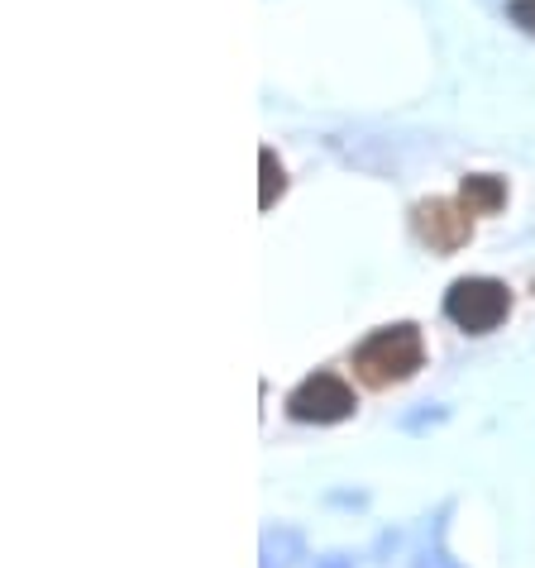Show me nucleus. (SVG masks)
<instances>
[{
    "label": "nucleus",
    "instance_id": "f257e3e1",
    "mask_svg": "<svg viewBox=\"0 0 535 568\" xmlns=\"http://www.w3.org/2000/svg\"><path fill=\"white\" fill-rule=\"evenodd\" d=\"M426 368V335L402 321V325H383L354 349V373L359 383L373 387V392H387V387H402Z\"/></svg>",
    "mask_w": 535,
    "mask_h": 568
},
{
    "label": "nucleus",
    "instance_id": "f03ea898",
    "mask_svg": "<svg viewBox=\"0 0 535 568\" xmlns=\"http://www.w3.org/2000/svg\"><path fill=\"white\" fill-rule=\"evenodd\" d=\"M445 315L464 335H493L512 315V292L497 277H460L445 292Z\"/></svg>",
    "mask_w": 535,
    "mask_h": 568
},
{
    "label": "nucleus",
    "instance_id": "7ed1b4c3",
    "mask_svg": "<svg viewBox=\"0 0 535 568\" xmlns=\"http://www.w3.org/2000/svg\"><path fill=\"white\" fill-rule=\"evenodd\" d=\"M287 416L306 425H335L344 416H354V387L335 373H316L287 397Z\"/></svg>",
    "mask_w": 535,
    "mask_h": 568
},
{
    "label": "nucleus",
    "instance_id": "20e7f679",
    "mask_svg": "<svg viewBox=\"0 0 535 568\" xmlns=\"http://www.w3.org/2000/svg\"><path fill=\"white\" fill-rule=\"evenodd\" d=\"M412 225H416V240L435 248V254H460V248L474 240V215H468L460 201H421V206L412 211Z\"/></svg>",
    "mask_w": 535,
    "mask_h": 568
},
{
    "label": "nucleus",
    "instance_id": "39448f33",
    "mask_svg": "<svg viewBox=\"0 0 535 568\" xmlns=\"http://www.w3.org/2000/svg\"><path fill=\"white\" fill-rule=\"evenodd\" d=\"M460 206L468 215H497L507 206V182L493 178V172H474V178H464V186H460Z\"/></svg>",
    "mask_w": 535,
    "mask_h": 568
},
{
    "label": "nucleus",
    "instance_id": "423d86ee",
    "mask_svg": "<svg viewBox=\"0 0 535 568\" xmlns=\"http://www.w3.org/2000/svg\"><path fill=\"white\" fill-rule=\"evenodd\" d=\"M259 168H263V192H259V206L268 211L273 206V201L287 192V172H282V163H277V153L273 149H263L259 153Z\"/></svg>",
    "mask_w": 535,
    "mask_h": 568
},
{
    "label": "nucleus",
    "instance_id": "0eeeda50",
    "mask_svg": "<svg viewBox=\"0 0 535 568\" xmlns=\"http://www.w3.org/2000/svg\"><path fill=\"white\" fill-rule=\"evenodd\" d=\"M507 14H512V20L522 24V29H526V34H535V0H512Z\"/></svg>",
    "mask_w": 535,
    "mask_h": 568
}]
</instances>
